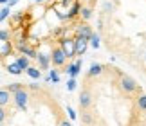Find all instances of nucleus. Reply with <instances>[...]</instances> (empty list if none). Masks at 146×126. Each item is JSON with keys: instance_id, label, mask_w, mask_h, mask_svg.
I'll return each instance as SVG.
<instances>
[{"instance_id": "nucleus-1", "label": "nucleus", "mask_w": 146, "mask_h": 126, "mask_svg": "<svg viewBox=\"0 0 146 126\" xmlns=\"http://www.w3.org/2000/svg\"><path fill=\"white\" fill-rule=\"evenodd\" d=\"M13 99H15V105L20 108V110H27V105H29V94L25 92V88H20L13 94Z\"/></svg>"}, {"instance_id": "nucleus-2", "label": "nucleus", "mask_w": 146, "mask_h": 126, "mask_svg": "<svg viewBox=\"0 0 146 126\" xmlns=\"http://www.w3.org/2000/svg\"><path fill=\"white\" fill-rule=\"evenodd\" d=\"M50 61H52L54 67L65 65L67 56H65V52H63V49H61V47H54V49H52V54H50Z\"/></svg>"}, {"instance_id": "nucleus-3", "label": "nucleus", "mask_w": 146, "mask_h": 126, "mask_svg": "<svg viewBox=\"0 0 146 126\" xmlns=\"http://www.w3.org/2000/svg\"><path fill=\"white\" fill-rule=\"evenodd\" d=\"M87 49H88V40L83 38V36H78L74 40V54L76 56H81V54L87 52Z\"/></svg>"}, {"instance_id": "nucleus-4", "label": "nucleus", "mask_w": 146, "mask_h": 126, "mask_svg": "<svg viewBox=\"0 0 146 126\" xmlns=\"http://www.w3.org/2000/svg\"><path fill=\"white\" fill-rule=\"evenodd\" d=\"M121 88L125 90L126 94L135 92V90H137V83H135V79L130 78V76H123V78H121Z\"/></svg>"}, {"instance_id": "nucleus-5", "label": "nucleus", "mask_w": 146, "mask_h": 126, "mask_svg": "<svg viewBox=\"0 0 146 126\" xmlns=\"http://www.w3.org/2000/svg\"><path fill=\"white\" fill-rule=\"evenodd\" d=\"M90 105H92V94H90L88 88H85L81 92V95H80V108H81V110H88Z\"/></svg>"}, {"instance_id": "nucleus-6", "label": "nucleus", "mask_w": 146, "mask_h": 126, "mask_svg": "<svg viewBox=\"0 0 146 126\" xmlns=\"http://www.w3.org/2000/svg\"><path fill=\"white\" fill-rule=\"evenodd\" d=\"M61 49L67 58H74V40H61Z\"/></svg>"}, {"instance_id": "nucleus-7", "label": "nucleus", "mask_w": 146, "mask_h": 126, "mask_svg": "<svg viewBox=\"0 0 146 126\" xmlns=\"http://www.w3.org/2000/svg\"><path fill=\"white\" fill-rule=\"evenodd\" d=\"M18 50H20L22 54H25L27 58H36V56H38V54H36V50L33 49V47H27L25 43H20V45H18Z\"/></svg>"}, {"instance_id": "nucleus-8", "label": "nucleus", "mask_w": 146, "mask_h": 126, "mask_svg": "<svg viewBox=\"0 0 146 126\" xmlns=\"http://www.w3.org/2000/svg\"><path fill=\"white\" fill-rule=\"evenodd\" d=\"M25 72H27V76H29L31 79H40L42 78V72H40V68H38V67L29 65V67L25 68Z\"/></svg>"}, {"instance_id": "nucleus-9", "label": "nucleus", "mask_w": 146, "mask_h": 126, "mask_svg": "<svg viewBox=\"0 0 146 126\" xmlns=\"http://www.w3.org/2000/svg\"><path fill=\"white\" fill-rule=\"evenodd\" d=\"M80 70H81V60H76L74 65H70L69 68H67V72H69L70 78H76L78 74H80Z\"/></svg>"}, {"instance_id": "nucleus-10", "label": "nucleus", "mask_w": 146, "mask_h": 126, "mask_svg": "<svg viewBox=\"0 0 146 126\" xmlns=\"http://www.w3.org/2000/svg\"><path fill=\"white\" fill-rule=\"evenodd\" d=\"M11 101V92H7L5 88H0V106H7Z\"/></svg>"}, {"instance_id": "nucleus-11", "label": "nucleus", "mask_w": 146, "mask_h": 126, "mask_svg": "<svg viewBox=\"0 0 146 126\" xmlns=\"http://www.w3.org/2000/svg\"><path fill=\"white\" fill-rule=\"evenodd\" d=\"M81 123L85 124V126H92V124H94V115H92L90 112L83 110V112H81Z\"/></svg>"}, {"instance_id": "nucleus-12", "label": "nucleus", "mask_w": 146, "mask_h": 126, "mask_svg": "<svg viewBox=\"0 0 146 126\" xmlns=\"http://www.w3.org/2000/svg\"><path fill=\"white\" fill-rule=\"evenodd\" d=\"M92 34V29H90V25H87V24H83L81 27H78V36H83V38H87Z\"/></svg>"}, {"instance_id": "nucleus-13", "label": "nucleus", "mask_w": 146, "mask_h": 126, "mask_svg": "<svg viewBox=\"0 0 146 126\" xmlns=\"http://www.w3.org/2000/svg\"><path fill=\"white\" fill-rule=\"evenodd\" d=\"M16 63H18V67L22 68V70H25V68L31 65V63H29V58H27V56H24V54L16 58Z\"/></svg>"}, {"instance_id": "nucleus-14", "label": "nucleus", "mask_w": 146, "mask_h": 126, "mask_svg": "<svg viewBox=\"0 0 146 126\" xmlns=\"http://www.w3.org/2000/svg\"><path fill=\"white\" fill-rule=\"evenodd\" d=\"M7 72H9V74H13V76H20V74L24 72V70H22V68L18 67V63L15 61V63H11V65H7Z\"/></svg>"}, {"instance_id": "nucleus-15", "label": "nucleus", "mask_w": 146, "mask_h": 126, "mask_svg": "<svg viewBox=\"0 0 146 126\" xmlns=\"http://www.w3.org/2000/svg\"><path fill=\"white\" fill-rule=\"evenodd\" d=\"M103 72V67L99 65V63H92V67H90V70H88V76H99V74Z\"/></svg>"}, {"instance_id": "nucleus-16", "label": "nucleus", "mask_w": 146, "mask_h": 126, "mask_svg": "<svg viewBox=\"0 0 146 126\" xmlns=\"http://www.w3.org/2000/svg\"><path fill=\"white\" fill-rule=\"evenodd\" d=\"M36 58H38V61H40V67H42V68H47V67H49L50 58H49L47 54H38Z\"/></svg>"}, {"instance_id": "nucleus-17", "label": "nucleus", "mask_w": 146, "mask_h": 126, "mask_svg": "<svg viewBox=\"0 0 146 126\" xmlns=\"http://www.w3.org/2000/svg\"><path fill=\"white\" fill-rule=\"evenodd\" d=\"M88 43H90V45H92L94 49H99V34L92 32L90 36H88Z\"/></svg>"}, {"instance_id": "nucleus-18", "label": "nucleus", "mask_w": 146, "mask_h": 126, "mask_svg": "<svg viewBox=\"0 0 146 126\" xmlns=\"http://www.w3.org/2000/svg\"><path fill=\"white\" fill-rule=\"evenodd\" d=\"M20 88H24V85H22V83H11V85H7V87H5V90H7V92H11V94H15L16 90H20Z\"/></svg>"}, {"instance_id": "nucleus-19", "label": "nucleus", "mask_w": 146, "mask_h": 126, "mask_svg": "<svg viewBox=\"0 0 146 126\" xmlns=\"http://www.w3.org/2000/svg\"><path fill=\"white\" fill-rule=\"evenodd\" d=\"M80 15H81L83 20H88L92 16V9L90 7H83V9H80Z\"/></svg>"}, {"instance_id": "nucleus-20", "label": "nucleus", "mask_w": 146, "mask_h": 126, "mask_svg": "<svg viewBox=\"0 0 146 126\" xmlns=\"http://www.w3.org/2000/svg\"><path fill=\"white\" fill-rule=\"evenodd\" d=\"M137 106H139V110L146 112V95H139L137 97Z\"/></svg>"}, {"instance_id": "nucleus-21", "label": "nucleus", "mask_w": 146, "mask_h": 126, "mask_svg": "<svg viewBox=\"0 0 146 126\" xmlns=\"http://www.w3.org/2000/svg\"><path fill=\"white\" fill-rule=\"evenodd\" d=\"M80 9H81V5H80V4H76V5H74V7H72V9H70V13H69V15H67V18H69V20H70V18H74V16H76L78 13H80Z\"/></svg>"}, {"instance_id": "nucleus-22", "label": "nucleus", "mask_w": 146, "mask_h": 126, "mask_svg": "<svg viewBox=\"0 0 146 126\" xmlns=\"http://www.w3.org/2000/svg\"><path fill=\"white\" fill-rule=\"evenodd\" d=\"M76 78H70L69 81H67V90H69V92H72V90H76Z\"/></svg>"}, {"instance_id": "nucleus-23", "label": "nucleus", "mask_w": 146, "mask_h": 126, "mask_svg": "<svg viewBox=\"0 0 146 126\" xmlns=\"http://www.w3.org/2000/svg\"><path fill=\"white\" fill-rule=\"evenodd\" d=\"M49 79H52V83H58V81H60V74L52 68V70H50V74H49Z\"/></svg>"}, {"instance_id": "nucleus-24", "label": "nucleus", "mask_w": 146, "mask_h": 126, "mask_svg": "<svg viewBox=\"0 0 146 126\" xmlns=\"http://www.w3.org/2000/svg\"><path fill=\"white\" fill-rule=\"evenodd\" d=\"M7 16H9V7L5 5V7H4L2 11H0V20H5Z\"/></svg>"}, {"instance_id": "nucleus-25", "label": "nucleus", "mask_w": 146, "mask_h": 126, "mask_svg": "<svg viewBox=\"0 0 146 126\" xmlns=\"http://www.w3.org/2000/svg\"><path fill=\"white\" fill-rule=\"evenodd\" d=\"M9 40V31H0V42H7Z\"/></svg>"}, {"instance_id": "nucleus-26", "label": "nucleus", "mask_w": 146, "mask_h": 126, "mask_svg": "<svg viewBox=\"0 0 146 126\" xmlns=\"http://www.w3.org/2000/svg\"><path fill=\"white\" fill-rule=\"evenodd\" d=\"M5 117H7V112H5V106H0V123L5 121Z\"/></svg>"}, {"instance_id": "nucleus-27", "label": "nucleus", "mask_w": 146, "mask_h": 126, "mask_svg": "<svg viewBox=\"0 0 146 126\" xmlns=\"http://www.w3.org/2000/svg\"><path fill=\"white\" fill-rule=\"evenodd\" d=\"M112 9H114V5L110 2H105V11H112Z\"/></svg>"}, {"instance_id": "nucleus-28", "label": "nucleus", "mask_w": 146, "mask_h": 126, "mask_svg": "<svg viewBox=\"0 0 146 126\" xmlns=\"http://www.w3.org/2000/svg\"><path fill=\"white\" fill-rule=\"evenodd\" d=\"M67 112H69V115H70L72 119H76V112L72 110V108H67Z\"/></svg>"}, {"instance_id": "nucleus-29", "label": "nucleus", "mask_w": 146, "mask_h": 126, "mask_svg": "<svg viewBox=\"0 0 146 126\" xmlns=\"http://www.w3.org/2000/svg\"><path fill=\"white\" fill-rule=\"evenodd\" d=\"M15 4H18V0H7V4H5V5L11 7V5H15Z\"/></svg>"}, {"instance_id": "nucleus-30", "label": "nucleus", "mask_w": 146, "mask_h": 126, "mask_svg": "<svg viewBox=\"0 0 146 126\" xmlns=\"http://www.w3.org/2000/svg\"><path fill=\"white\" fill-rule=\"evenodd\" d=\"M60 126H72V124H70L69 121H67V119H63V121H61V123H60Z\"/></svg>"}, {"instance_id": "nucleus-31", "label": "nucleus", "mask_w": 146, "mask_h": 126, "mask_svg": "<svg viewBox=\"0 0 146 126\" xmlns=\"http://www.w3.org/2000/svg\"><path fill=\"white\" fill-rule=\"evenodd\" d=\"M0 4H7V0H0Z\"/></svg>"}, {"instance_id": "nucleus-32", "label": "nucleus", "mask_w": 146, "mask_h": 126, "mask_svg": "<svg viewBox=\"0 0 146 126\" xmlns=\"http://www.w3.org/2000/svg\"><path fill=\"white\" fill-rule=\"evenodd\" d=\"M35 2H45V0H35Z\"/></svg>"}, {"instance_id": "nucleus-33", "label": "nucleus", "mask_w": 146, "mask_h": 126, "mask_svg": "<svg viewBox=\"0 0 146 126\" xmlns=\"http://www.w3.org/2000/svg\"><path fill=\"white\" fill-rule=\"evenodd\" d=\"M144 60H146V54H144Z\"/></svg>"}, {"instance_id": "nucleus-34", "label": "nucleus", "mask_w": 146, "mask_h": 126, "mask_svg": "<svg viewBox=\"0 0 146 126\" xmlns=\"http://www.w3.org/2000/svg\"><path fill=\"white\" fill-rule=\"evenodd\" d=\"M0 126H2V123H0Z\"/></svg>"}]
</instances>
